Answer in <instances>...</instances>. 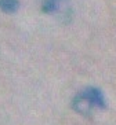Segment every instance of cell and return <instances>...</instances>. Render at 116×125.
Returning a JSON list of instances; mask_svg holds the SVG:
<instances>
[{
	"label": "cell",
	"instance_id": "6da1fadb",
	"mask_svg": "<svg viewBox=\"0 0 116 125\" xmlns=\"http://www.w3.org/2000/svg\"><path fill=\"white\" fill-rule=\"evenodd\" d=\"M72 107L77 113L89 115L95 107L97 109H105L106 103H105L102 92L98 88H87L86 91L80 92L75 96V99L72 102Z\"/></svg>",
	"mask_w": 116,
	"mask_h": 125
},
{
	"label": "cell",
	"instance_id": "7a4b0ae2",
	"mask_svg": "<svg viewBox=\"0 0 116 125\" xmlns=\"http://www.w3.org/2000/svg\"><path fill=\"white\" fill-rule=\"evenodd\" d=\"M18 6V0H0V10L4 12H15Z\"/></svg>",
	"mask_w": 116,
	"mask_h": 125
},
{
	"label": "cell",
	"instance_id": "3957f363",
	"mask_svg": "<svg viewBox=\"0 0 116 125\" xmlns=\"http://www.w3.org/2000/svg\"><path fill=\"white\" fill-rule=\"evenodd\" d=\"M61 0H43V4H41V8L43 11L47 12V14H51V12H55L58 6H60Z\"/></svg>",
	"mask_w": 116,
	"mask_h": 125
}]
</instances>
